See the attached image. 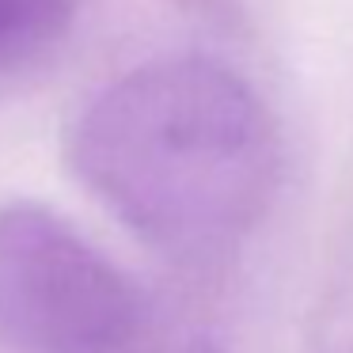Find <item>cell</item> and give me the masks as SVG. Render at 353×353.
Wrapping results in <instances>:
<instances>
[{
  "label": "cell",
  "mask_w": 353,
  "mask_h": 353,
  "mask_svg": "<svg viewBox=\"0 0 353 353\" xmlns=\"http://www.w3.org/2000/svg\"><path fill=\"white\" fill-rule=\"evenodd\" d=\"M69 163L141 239L209 259L266 216L281 141L243 77L205 57H160L88 103L69 133Z\"/></svg>",
  "instance_id": "6da1fadb"
},
{
  "label": "cell",
  "mask_w": 353,
  "mask_h": 353,
  "mask_svg": "<svg viewBox=\"0 0 353 353\" xmlns=\"http://www.w3.org/2000/svg\"><path fill=\"white\" fill-rule=\"evenodd\" d=\"M80 0H0V72L46 54L77 16Z\"/></svg>",
  "instance_id": "3957f363"
},
{
  "label": "cell",
  "mask_w": 353,
  "mask_h": 353,
  "mask_svg": "<svg viewBox=\"0 0 353 353\" xmlns=\"http://www.w3.org/2000/svg\"><path fill=\"white\" fill-rule=\"evenodd\" d=\"M0 338L19 353H141L148 307L69 221L12 201L0 209Z\"/></svg>",
  "instance_id": "7a4b0ae2"
}]
</instances>
